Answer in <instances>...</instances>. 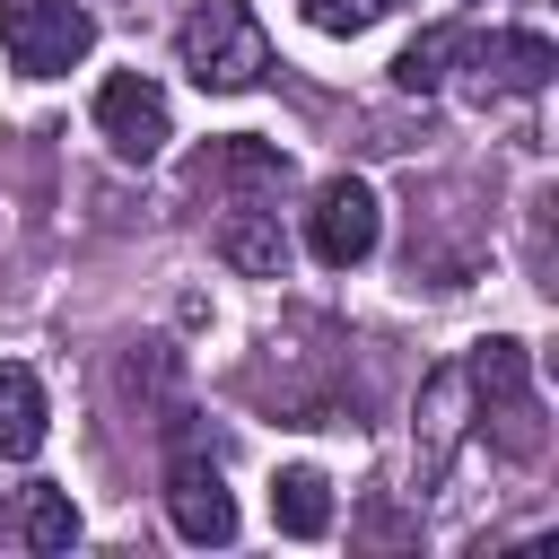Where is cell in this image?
<instances>
[{"instance_id": "ba28073f", "label": "cell", "mask_w": 559, "mask_h": 559, "mask_svg": "<svg viewBox=\"0 0 559 559\" xmlns=\"http://www.w3.org/2000/svg\"><path fill=\"white\" fill-rule=\"evenodd\" d=\"M96 131H105V148H114L122 166H148V157L175 140V122H166V87L140 79V70H114V79L96 87Z\"/></svg>"}, {"instance_id": "7a4b0ae2", "label": "cell", "mask_w": 559, "mask_h": 559, "mask_svg": "<svg viewBox=\"0 0 559 559\" xmlns=\"http://www.w3.org/2000/svg\"><path fill=\"white\" fill-rule=\"evenodd\" d=\"M463 358H472V402H480L498 454L507 463H542L550 428H542V393H533V349L524 341H480Z\"/></svg>"}, {"instance_id": "6da1fadb", "label": "cell", "mask_w": 559, "mask_h": 559, "mask_svg": "<svg viewBox=\"0 0 559 559\" xmlns=\"http://www.w3.org/2000/svg\"><path fill=\"white\" fill-rule=\"evenodd\" d=\"M175 61L201 96H245L271 70V35L245 0H192V17L175 26Z\"/></svg>"}, {"instance_id": "4fadbf2b", "label": "cell", "mask_w": 559, "mask_h": 559, "mask_svg": "<svg viewBox=\"0 0 559 559\" xmlns=\"http://www.w3.org/2000/svg\"><path fill=\"white\" fill-rule=\"evenodd\" d=\"M454 44H463V26H428L419 44H402L393 87H402V96H437V87L454 79Z\"/></svg>"}, {"instance_id": "5bb4252c", "label": "cell", "mask_w": 559, "mask_h": 559, "mask_svg": "<svg viewBox=\"0 0 559 559\" xmlns=\"http://www.w3.org/2000/svg\"><path fill=\"white\" fill-rule=\"evenodd\" d=\"M26 550H70L79 542V507H70V489H26Z\"/></svg>"}, {"instance_id": "9a60e30c", "label": "cell", "mask_w": 559, "mask_h": 559, "mask_svg": "<svg viewBox=\"0 0 559 559\" xmlns=\"http://www.w3.org/2000/svg\"><path fill=\"white\" fill-rule=\"evenodd\" d=\"M297 9H306V26H314V35H367V26H376V17H393L402 0H297Z\"/></svg>"}, {"instance_id": "5b68a950", "label": "cell", "mask_w": 559, "mask_h": 559, "mask_svg": "<svg viewBox=\"0 0 559 559\" xmlns=\"http://www.w3.org/2000/svg\"><path fill=\"white\" fill-rule=\"evenodd\" d=\"M0 52L17 79H61L96 52V17L79 0H0Z\"/></svg>"}, {"instance_id": "30bf717a", "label": "cell", "mask_w": 559, "mask_h": 559, "mask_svg": "<svg viewBox=\"0 0 559 559\" xmlns=\"http://www.w3.org/2000/svg\"><path fill=\"white\" fill-rule=\"evenodd\" d=\"M218 262H227V271H245V280H280V271H288L280 210H262V201H236V210L218 218Z\"/></svg>"}, {"instance_id": "52a82bcc", "label": "cell", "mask_w": 559, "mask_h": 559, "mask_svg": "<svg viewBox=\"0 0 559 559\" xmlns=\"http://www.w3.org/2000/svg\"><path fill=\"white\" fill-rule=\"evenodd\" d=\"M376 245H384V201H376L358 175H332V183L314 192V210H306V253H314L323 271H358Z\"/></svg>"}, {"instance_id": "8fae6325", "label": "cell", "mask_w": 559, "mask_h": 559, "mask_svg": "<svg viewBox=\"0 0 559 559\" xmlns=\"http://www.w3.org/2000/svg\"><path fill=\"white\" fill-rule=\"evenodd\" d=\"M44 428H52L44 376L26 358H0V463H35L44 454Z\"/></svg>"}, {"instance_id": "8992f818", "label": "cell", "mask_w": 559, "mask_h": 559, "mask_svg": "<svg viewBox=\"0 0 559 559\" xmlns=\"http://www.w3.org/2000/svg\"><path fill=\"white\" fill-rule=\"evenodd\" d=\"M166 524H175L192 550L236 542V498H227V480H218V454H210L201 437H183V428H175V454H166Z\"/></svg>"}, {"instance_id": "7c38bea8", "label": "cell", "mask_w": 559, "mask_h": 559, "mask_svg": "<svg viewBox=\"0 0 559 559\" xmlns=\"http://www.w3.org/2000/svg\"><path fill=\"white\" fill-rule=\"evenodd\" d=\"M271 524H280L288 542H323V533H332V480H323L314 463H288V472L271 480Z\"/></svg>"}, {"instance_id": "9c48e42d", "label": "cell", "mask_w": 559, "mask_h": 559, "mask_svg": "<svg viewBox=\"0 0 559 559\" xmlns=\"http://www.w3.org/2000/svg\"><path fill=\"white\" fill-rule=\"evenodd\" d=\"M183 183L192 192H210V201H262V192H280L288 183V148H271V140H210L192 166H183Z\"/></svg>"}, {"instance_id": "3957f363", "label": "cell", "mask_w": 559, "mask_h": 559, "mask_svg": "<svg viewBox=\"0 0 559 559\" xmlns=\"http://www.w3.org/2000/svg\"><path fill=\"white\" fill-rule=\"evenodd\" d=\"M454 61H463V96H472V105L542 96V87H550V70H559V52H550V35H542V26H489V35H463V44H454Z\"/></svg>"}, {"instance_id": "277c9868", "label": "cell", "mask_w": 559, "mask_h": 559, "mask_svg": "<svg viewBox=\"0 0 559 559\" xmlns=\"http://www.w3.org/2000/svg\"><path fill=\"white\" fill-rule=\"evenodd\" d=\"M480 428V402H472V358H445L419 376V411H411V480L437 489L463 454V437Z\"/></svg>"}]
</instances>
